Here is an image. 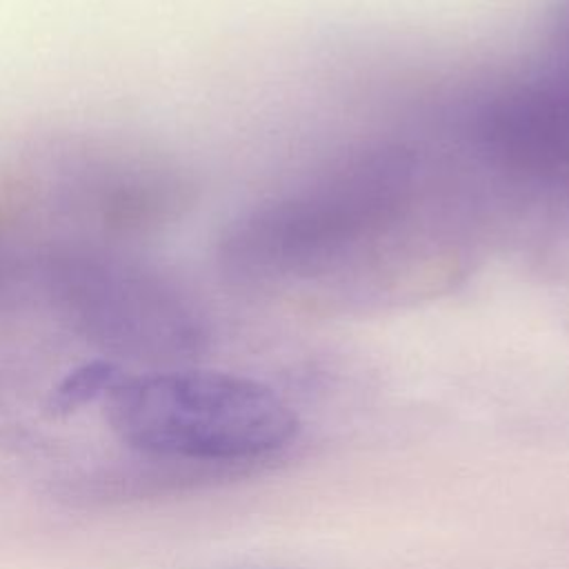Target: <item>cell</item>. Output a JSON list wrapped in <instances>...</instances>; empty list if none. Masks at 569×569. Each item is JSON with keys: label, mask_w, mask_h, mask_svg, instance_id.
Returning a JSON list of instances; mask_svg holds the SVG:
<instances>
[{"label": "cell", "mask_w": 569, "mask_h": 569, "mask_svg": "<svg viewBox=\"0 0 569 569\" xmlns=\"http://www.w3.org/2000/svg\"><path fill=\"white\" fill-rule=\"evenodd\" d=\"M416 191L411 151L378 147L356 153L247 213L231 231L227 258L258 282L287 287L327 276L405 224Z\"/></svg>", "instance_id": "6da1fadb"}, {"label": "cell", "mask_w": 569, "mask_h": 569, "mask_svg": "<svg viewBox=\"0 0 569 569\" xmlns=\"http://www.w3.org/2000/svg\"><path fill=\"white\" fill-rule=\"evenodd\" d=\"M102 402L113 433L131 449L222 471L262 465L300 433L282 396L224 371L122 373Z\"/></svg>", "instance_id": "7a4b0ae2"}, {"label": "cell", "mask_w": 569, "mask_h": 569, "mask_svg": "<svg viewBox=\"0 0 569 569\" xmlns=\"http://www.w3.org/2000/svg\"><path fill=\"white\" fill-rule=\"evenodd\" d=\"M480 151L525 180L569 176V71L522 80L493 93L478 111Z\"/></svg>", "instance_id": "3957f363"}, {"label": "cell", "mask_w": 569, "mask_h": 569, "mask_svg": "<svg viewBox=\"0 0 569 569\" xmlns=\"http://www.w3.org/2000/svg\"><path fill=\"white\" fill-rule=\"evenodd\" d=\"M122 369L107 360H93L71 371L51 393L53 413H71L93 400H104L113 385L122 378Z\"/></svg>", "instance_id": "277c9868"}]
</instances>
